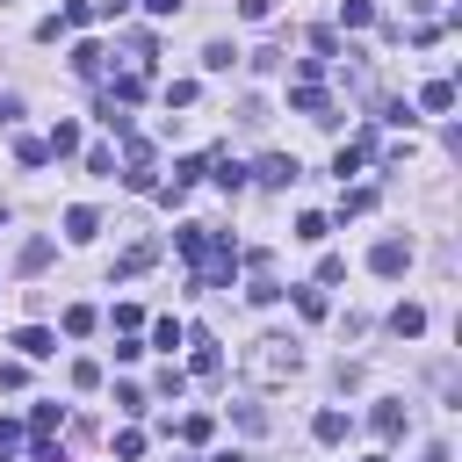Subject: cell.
<instances>
[{
  "label": "cell",
  "instance_id": "cell-1",
  "mask_svg": "<svg viewBox=\"0 0 462 462\" xmlns=\"http://www.w3.org/2000/svg\"><path fill=\"white\" fill-rule=\"evenodd\" d=\"M369 267H376V275H383V282H397V275H404V267H412V246H404V239H383V246H376V253H369Z\"/></svg>",
  "mask_w": 462,
  "mask_h": 462
},
{
  "label": "cell",
  "instance_id": "cell-2",
  "mask_svg": "<svg viewBox=\"0 0 462 462\" xmlns=\"http://www.w3.org/2000/svg\"><path fill=\"white\" fill-rule=\"evenodd\" d=\"M253 173H260L267 188H289V181H297V159H282V152H267V159H260Z\"/></svg>",
  "mask_w": 462,
  "mask_h": 462
},
{
  "label": "cell",
  "instance_id": "cell-3",
  "mask_svg": "<svg viewBox=\"0 0 462 462\" xmlns=\"http://www.w3.org/2000/svg\"><path fill=\"white\" fill-rule=\"evenodd\" d=\"M390 332H397V339H419V332H426V311H419V304H397V311H390Z\"/></svg>",
  "mask_w": 462,
  "mask_h": 462
},
{
  "label": "cell",
  "instance_id": "cell-4",
  "mask_svg": "<svg viewBox=\"0 0 462 462\" xmlns=\"http://www.w3.org/2000/svg\"><path fill=\"white\" fill-rule=\"evenodd\" d=\"M289 108H297V116H318V123H325V94H318L311 80H297V87H289Z\"/></svg>",
  "mask_w": 462,
  "mask_h": 462
},
{
  "label": "cell",
  "instance_id": "cell-5",
  "mask_svg": "<svg viewBox=\"0 0 462 462\" xmlns=\"http://www.w3.org/2000/svg\"><path fill=\"white\" fill-rule=\"evenodd\" d=\"M94 231H101V217H94L87 203H80V210H66V239H73V246H87Z\"/></svg>",
  "mask_w": 462,
  "mask_h": 462
},
{
  "label": "cell",
  "instance_id": "cell-6",
  "mask_svg": "<svg viewBox=\"0 0 462 462\" xmlns=\"http://www.w3.org/2000/svg\"><path fill=\"white\" fill-rule=\"evenodd\" d=\"M15 346H22V354H29V362H44V354H58V339H51L44 325H29V332H15Z\"/></svg>",
  "mask_w": 462,
  "mask_h": 462
},
{
  "label": "cell",
  "instance_id": "cell-7",
  "mask_svg": "<svg viewBox=\"0 0 462 462\" xmlns=\"http://www.w3.org/2000/svg\"><path fill=\"white\" fill-rule=\"evenodd\" d=\"M419 108L448 116V108H455V87H448V80H426V87H419Z\"/></svg>",
  "mask_w": 462,
  "mask_h": 462
},
{
  "label": "cell",
  "instance_id": "cell-8",
  "mask_svg": "<svg viewBox=\"0 0 462 462\" xmlns=\"http://www.w3.org/2000/svg\"><path fill=\"white\" fill-rule=\"evenodd\" d=\"M15 267H22V275H44V267H51V239H29V246H22V260H15Z\"/></svg>",
  "mask_w": 462,
  "mask_h": 462
},
{
  "label": "cell",
  "instance_id": "cell-9",
  "mask_svg": "<svg viewBox=\"0 0 462 462\" xmlns=\"http://www.w3.org/2000/svg\"><path fill=\"white\" fill-rule=\"evenodd\" d=\"M311 434H318L325 448H332V441H346V412H318V419H311Z\"/></svg>",
  "mask_w": 462,
  "mask_h": 462
},
{
  "label": "cell",
  "instance_id": "cell-10",
  "mask_svg": "<svg viewBox=\"0 0 462 462\" xmlns=\"http://www.w3.org/2000/svg\"><path fill=\"white\" fill-rule=\"evenodd\" d=\"M44 145H51V159H66V152H80V131H73V123H58Z\"/></svg>",
  "mask_w": 462,
  "mask_h": 462
},
{
  "label": "cell",
  "instance_id": "cell-11",
  "mask_svg": "<svg viewBox=\"0 0 462 462\" xmlns=\"http://www.w3.org/2000/svg\"><path fill=\"white\" fill-rule=\"evenodd\" d=\"M339 22H346V29H369V22H376V8H369V0H346Z\"/></svg>",
  "mask_w": 462,
  "mask_h": 462
},
{
  "label": "cell",
  "instance_id": "cell-12",
  "mask_svg": "<svg viewBox=\"0 0 462 462\" xmlns=\"http://www.w3.org/2000/svg\"><path fill=\"white\" fill-rule=\"evenodd\" d=\"M73 73H80V80H94V73H101V51H94V44H80V51H73Z\"/></svg>",
  "mask_w": 462,
  "mask_h": 462
},
{
  "label": "cell",
  "instance_id": "cell-13",
  "mask_svg": "<svg viewBox=\"0 0 462 462\" xmlns=\"http://www.w3.org/2000/svg\"><path fill=\"white\" fill-rule=\"evenodd\" d=\"M325 231H332V224H325L318 210H304V217H297V239H311V246H318V239H325Z\"/></svg>",
  "mask_w": 462,
  "mask_h": 462
},
{
  "label": "cell",
  "instance_id": "cell-14",
  "mask_svg": "<svg viewBox=\"0 0 462 462\" xmlns=\"http://www.w3.org/2000/svg\"><path fill=\"white\" fill-rule=\"evenodd\" d=\"M397 426H404V404H376V434H383V441H390V434H397Z\"/></svg>",
  "mask_w": 462,
  "mask_h": 462
},
{
  "label": "cell",
  "instance_id": "cell-15",
  "mask_svg": "<svg viewBox=\"0 0 462 462\" xmlns=\"http://www.w3.org/2000/svg\"><path fill=\"white\" fill-rule=\"evenodd\" d=\"M195 369H203V376H217V369H224V354H217V346H210L203 332H195Z\"/></svg>",
  "mask_w": 462,
  "mask_h": 462
},
{
  "label": "cell",
  "instance_id": "cell-16",
  "mask_svg": "<svg viewBox=\"0 0 462 462\" xmlns=\"http://www.w3.org/2000/svg\"><path fill=\"white\" fill-rule=\"evenodd\" d=\"M15 152H22V166H44V159H51V145H44V138H22Z\"/></svg>",
  "mask_w": 462,
  "mask_h": 462
},
{
  "label": "cell",
  "instance_id": "cell-17",
  "mask_svg": "<svg viewBox=\"0 0 462 462\" xmlns=\"http://www.w3.org/2000/svg\"><path fill=\"white\" fill-rule=\"evenodd\" d=\"M66 332H73V339H80V332H94V311H87V304H73V311H66Z\"/></svg>",
  "mask_w": 462,
  "mask_h": 462
},
{
  "label": "cell",
  "instance_id": "cell-18",
  "mask_svg": "<svg viewBox=\"0 0 462 462\" xmlns=\"http://www.w3.org/2000/svg\"><path fill=\"white\" fill-rule=\"evenodd\" d=\"M145 15H159V22H166V15H181V0H145Z\"/></svg>",
  "mask_w": 462,
  "mask_h": 462
},
{
  "label": "cell",
  "instance_id": "cell-19",
  "mask_svg": "<svg viewBox=\"0 0 462 462\" xmlns=\"http://www.w3.org/2000/svg\"><path fill=\"white\" fill-rule=\"evenodd\" d=\"M210 462H246V455H210Z\"/></svg>",
  "mask_w": 462,
  "mask_h": 462
},
{
  "label": "cell",
  "instance_id": "cell-20",
  "mask_svg": "<svg viewBox=\"0 0 462 462\" xmlns=\"http://www.w3.org/2000/svg\"><path fill=\"white\" fill-rule=\"evenodd\" d=\"M0 462H15V455H8V448H0Z\"/></svg>",
  "mask_w": 462,
  "mask_h": 462
}]
</instances>
